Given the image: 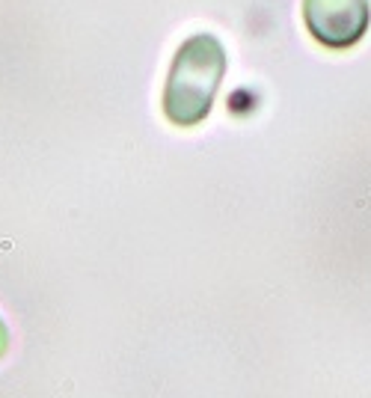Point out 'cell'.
I'll return each mask as SVG.
<instances>
[{"label":"cell","mask_w":371,"mask_h":398,"mask_svg":"<svg viewBox=\"0 0 371 398\" xmlns=\"http://www.w3.org/2000/svg\"><path fill=\"white\" fill-rule=\"evenodd\" d=\"M226 74V51L217 36L196 33L175 51L164 87V113L178 128L205 122Z\"/></svg>","instance_id":"obj_1"},{"label":"cell","mask_w":371,"mask_h":398,"mask_svg":"<svg viewBox=\"0 0 371 398\" xmlns=\"http://www.w3.org/2000/svg\"><path fill=\"white\" fill-rule=\"evenodd\" d=\"M303 24L324 48H351L371 24L368 0H303Z\"/></svg>","instance_id":"obj_2"},{"label":"cell","mask_w":371,"mask_h":398,"mask_svg":"<svg viewBox=\"0 0 371 398\" xmlns=\"http://www.w3.org/2000/svg\"><path fill=\"white\" fill-rule=\"evenodd\" d=\"M3 351H6V327L0 324V357H3Z\"/></svg>","instance_id":"obj_3"}]
</instances>
